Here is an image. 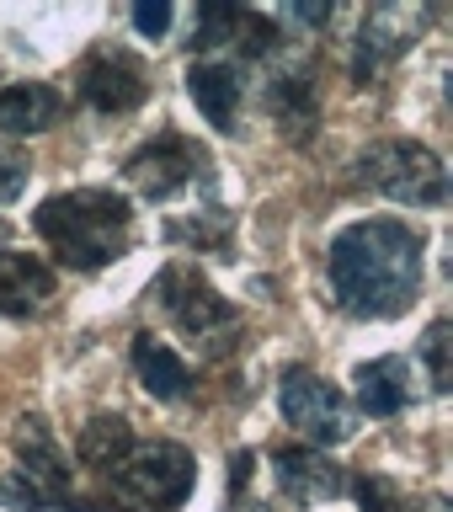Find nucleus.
Here are the masks:
<instances>
[{
    "mask_svg": "<svg viewBox=\"0 0 453 512\" xmlns=\"http://www.w3.org/2000/svg\"><path fill=\"white\" fill-rule=\"evenodd\" d=\"M331 294L358 320H395L422 288V235L400 219H358L331 240Z\"/></svg>",
    "mask_w": 453,
    "mask_h": 512,
    "instance_id": "nucleus-1",
    "label": "nucleus"
},
{
    "mask_svg": "<svg viewBox=\"0 0 453 512\" xmlns=\"http://www.w3.org/2000/svg\"><path fill=\"white\" fill-rule=\"evenodd\" d=\"M32 224H38V235L48 240V251H54L64 267H80V272L118 262L128 251V240H134V208H128V198L112 187L54 192V198L38 203Z\"/></svg>",
    "mask_w": 453,
    "mask_h": 512,
    "instance_id": "nucleus-2",
    "label": "nucleus"
},
{
    "mask_svg": "<svg viewBox=\"0 0 453 512\" xmlns=\"http://www.w3.org/2000/svg\"><path fill=\"white\" fill-rule=\"evenodd\" d=\"M150 299L171 315V326L182 331L192 347L208 352V358H224V352L240 347V315H235V304L224 299L192 262H171L150 283Z\"/></svg>",
    "mask_w": 453,
    "mask_h": 512,
    "instance_id": "nucleus-3",
    "label": "nucleus"
},
{
    "mask_svg": "<svg viewBox=\"0 0 453 512\" xmlns=\"http://www.w3.org/2000/svg\"><path fill=\"white\" fill-rule=\"evenodd\" d=\"M107 486L123 512H176L198 486V464L182 443H134Z\"/></svg>",
    "mask_w": 453,
    "mask_h": 512,
    "instance_id": "nucleus-4",
    "label": "nucleus"
},
{
    "mask_svg": "<svg viewBox=\"0 0 453 512\" xmlns=\"http://www.w3.org/2000/svg\"><path fill=\"white\" fill-rule=\"evenodd\" d=\"M358 176L384 198L406 208H443L448 203V171L443 160L416 139H379L358 155Z\"/></svg>",
    "mask_w": 453,
    "mask_h": 512,
    "instance_id": "nucleus-5",
    "label": "nucleus"
},
{
    "mask_svg": "<svg viewBox=\"0 0 453 512\" xmlns=\"http://www.w3.org/2000/svg\"><path fill=\"white\" fill-rule=\"evenodd\" d=\"M123 176L150 203H176V198H192V192L208 198L214 192V160H208L203 144H192L182 134H160L150 144H139L123 160Z\"/></svg>",
    "mask_w": 453,
    "mask_h": 512,
    "instance_id": "nucleus-6",
    "label": "nucleus"
},
{
    "mask_svg": "<svg viewBox=\"0 0 453 512\" xmlns=\"http://www.w3.org/2000/svg\"><path fill=\"white\" fill-rule=\"evenodd\" d=\"M278 406H283V422L310 438V448H326V443H347L352 438V406H347V395L336 390L331 379H320L315 368H283Z\"/></svg>",
    "mask_w": 453,
    "mask_h": 512,
    "instance_id": "nucleus-7",
    "label": "nucleus"
},
{
    "mask_svg": "<svg viewBox=\"0 0 453 512\" xmlns=\"http://www.w3.org/2000/svg\"><path fill=\"white\" fill-rule=\"evenodd\" d=\"M432 6L422 0H390V6H374L358 27V48H352V80H374L390 59H400L406 48L432 27Z\"/></svg>",
    "mask_w": 453,
    "mask_h": 512,
    "instance_id": "nucleus-8",
    "label": "nucleus"
},
{
    "mask_svg": "<svg viewBox=\"0 0 453 512\" xmlns=\"http://www.w3.org/2000/svg\"><path fill=\"white\" fill-rule=\"evenodd\" d=\"M144 96H150V75H144V64L128 48H96L80 64V102L107 112V118H123V112L144 107Z\"/></svg>",
    "mask_w": 453,
    "mask_h": 512,
    "instance_id": "nucleus-9",
    "label": "nucleus"
},
{
    "mask_svg": "<svg viewBox=\"0 0 453 512\" xmlns=\"http://www.w3.org/2000/svg\"><path fill=\"white\" fill-rule=\"evenodd\" d=\"M11 448H16V475H27L54 507H75L70 459H64V448H59L54 432H48L43 416H22L11 432Z\"/></svg>",
    "mask_w": 453,
    "mask_h": 512,
    "instance_id": "nucleus-10",
    "label": "nucleus"
},
{
    "mask_svg": "<svg viewBox=\"0 0 453 512\" xmlns=\"http://www.w3.org/2000/svg\"><path fill=\"white\" fill-rule=\"evenodd\" d=\"M59 294V278L43 256H27V251H0V315L11 320H32L43 315Z\"/></svg>",
    "mask_w": 453,
    "mask_h": 512,
    "instance_id": "nucleus-11",
    "label": "nucleus"
},
{
    "mask_svg": "<svg viewBox=\"0 0 453 512\" xmlns=\"http://www.w3.org/2000/svg\"><path fill=\"white\" fill-rule=\"evenodd\" d=\"M272 475L294 502H331L347 491V470L336 464L326 448H278L272 454Z\"/></svg>",
    "mask_w": 453,
    "mask_h": 512,
    "instance_id": "nucleus-12",
    "label": "nucleus"
},
{
    "mask_svg": "<svg viewBox=\"0 0 453 512\" xmlns=\"http://www.w3.org/2000/svg\"><path fill=\"white\" fill-rule=\"evenodd\" d=\"M64 118V96L48 86V80H11L0 86V134H43Z\"/></svg>",
    "mask_w": 453,
    "mask_h": 512,
    "instance_id": "nucleus-13",
    "label": "nucleus"
},
{
    "mask_svg": "<svg viewBox=\"0 0 453 512\" xmlns=\"http://www.w3.org/2000/svg\"><path fill=\"white\" fill-rule=\"evenodd\" d=\"M187 96L219 134H235V118H240V70L235 64H224V59L192 64L187 70Z\"/></svg>",
    "mask_w": 453,
    "mask_h": 512,
    "instance_id": "nucleus-14",
    "label": "nucleus"
},
{
    "mask_svg": "<svg viewBox=\"0 0 453 512\" xmlns=\"http://www.w3.org/2000/svg\"><path fill=\"white\" fill-rule=\"evenodd\" d=\"M352 384H358V406L368 416H400L411 406V363L406 358H374V363H358V374H352Z\"/></svg>",
    "mask_w": 453,
    "mask_h": 512,
    "instance_id": "nucleus-15",
    "label": "nucleus"
},
{
    "mask_svg": "<svg viewBox=\"0 0 453 512\" xmlns=\"http://www.w3.org/2000/svg\"><path fill=\"white\" fill-rule=\"evenodd\" d=\"M134 374H139V384H144L155 400H182V395L192 390L187 358H176V352L160 342V336H150V331L134 336Z\"/></svg>",
    "mask_w": 453,
    "mask_h": 512,
    "instance_id": "nucleus-16",
    "label": "nucleus"
},
{
    "mask_svg": "<svg viewBox=\"0 0 453 512\" xmlns=\"http://www.w3.org/2000/svg\"><path fill=\"white\" fill-rule=\"evenodd\" d=\"M267 107H272V118H278V128L288 139H310V128L320 118V96H315V86H310V75H304V70L272 75Z\"/></svg>",
    "mask_w": 453,
    "mask_h": 512,
    "instance_id": "nucleus-17",
    "label": "nucleus"
},
{
    "mask_svg": "<svg viewBox=\"0 0 453 512\" xmlns=\"http://www.w3.org/2000/svg\"><path fill=\"white\" fill-rule=\"evenodd\" d=\"M128 448H134V427H128L123 416H91L75 438V459L86 464V470L112 475L128 459Z\"/></svg>",
    "mask_w": 453,
    "mask_h": 512,
    "instance_id": "nucleus-18",
    "label": "nucleus"
},
{
    "mask_svg": "<svg viewBox=\"0 0 453 512\" xmlns=\"http://www.w3.org/2000/svg\"><path fill=\"white\" fill-rule=\"evenodd\" d=\"M166 235L182 240V246H198V251H208V246L224 251L230 246V214H224L219 203H203V208H192L187 219H171Z\"/></svg>",
    "mask_w": 453,
    "mask_h": 512,
    "instance_id": "nucleus-19",
    "label": "nucleus"
},
{
    "mask_svg": "<svg viewBox=\"0 0 453 512\" xmlns=\"http://www.w3.org/2000/svg\"><path fill=\"white\" fill-rule=\"evenodd\" d=\"M230 43H235L246 59H267L272 48L283 43V27L272 22V16H262V11H240V16H235V32H230Z\"/></svg>",
    "mask_w": 453,
    "mask_h": 512,
    "instance_id": "nucleus-20",
    "label": "nucleus"
},
{
    "mask_svg": "<svg viewBox=\"0 0 453 512\" xmlns=\"http://www.w3.org/2000/svg\"><path fill=\"white\" fill-rule=\"evenodd\" d=\"M352 491H358V507L363 512H427L411 491H400L395 480H384V475H363Z\"/></svg>",
    "mask_w": 453,
    "mask_h": 512,
    "instance_id": "nucleus-21",
    "label": "nucleus"
},
{
    "mask_svg": "<svg viewBox=\"0 0 453 512\" xmlns=\"http://www.w3.org/2000/svg\"><path fill=\"white\" fill-rule=\"evenodd\" d=\"M235 16L240 6H219V0L198 6V16H192V48H224L235 32Z\"/></svg>",
    "mask_w": 453,
    "mask_h": 512,
    "instance_id": "nucleus-22",
    "label": "nucleus"
},
{
    "mask_svg": "<svg viewBox=\"0 0 453 512\" xmlns=\"http://www.w3.org/2000/svg\"><path fill=\"white\" fill-rule=\"evenodd\" d=\"M448 347H453V326L448 320H432L427 336H422V358H427V374H432V390H448L453 384V368H448Z\"/></svg>",
    "mask_w": 453,
    "mask_h": 512,
    "instance_id": "nucleus-23",
    "label": "nucleus"
},
{
    "mask_svg": "<svg viewBox=\"0 0 453 512\" xmlns=\"http://www.w3.org/2000/svg\"><path fill=\"white\" fill-rule=\"evenodd\" d=\"M166 27H171V6H166V0H139V6H134V32H139V38H160Z\"/></svg>",
    "mask_w": 453,
    "mask_h": 512,
    "instance_id": "nucleus-24",
    "label": "nucleus"
},
{
    "mask_svg": "<svg viewBox=\"0 0 453 512\" xmlns=\"http://www.w3.org/2000/svg\"><path fill=\"white\" fill-rule=\"evenodd\" d=\"M27 187V160L22 155H0V203H16Z\"/></svg>",
    "mask_w": 453,
    "mask_h": 512,
    "instance_id": "nucleus-25",
    "label": "nucleus"
},
{
    "mask_svg": "<svg viewBox=\"0 0 453 512\" xmlns=\"http://www.w3.org/2000/svg\"><path fill=\"white\" fill-rule=\"evenodd\" d=\"M251 464H256L251 448H235V454H230V502L251 486Z\"/></svg>",
    "mask_w": 453,
    "mask_h": 512,
    "instance_id": "nucleus-26",
    "label": "nucleus"
},
{
    "mask_svg": "<svg viewBox=\"0 0 453 512\" xmlns=\"http://www.w3.org/2000/svg\"><path fill=\"white\" fill-rule=\"evenodd\" d=\"M288 22H304V27H326L331 22V6H283Z\"/></svg>",
    "mask_w": 453,
    "mask_h": 512,
    "instance_id": "nucleus-27",
    "label": "nucleus"
},
{
    "mask_svg": "<svg viewBox=\"0 0 453 512\" xmlns=\"http://www.w3.org/2000/svg\"><path fill=\"white\" fill-rule=\"evenodd\" d=\"M0 240H6V224H0Z\"/></svg>",
    "mask_w": 453,
    "mask_h": 512,
    "instance_id": "nucleus-28",
    "label": "nucleus"
}]
</instances>
